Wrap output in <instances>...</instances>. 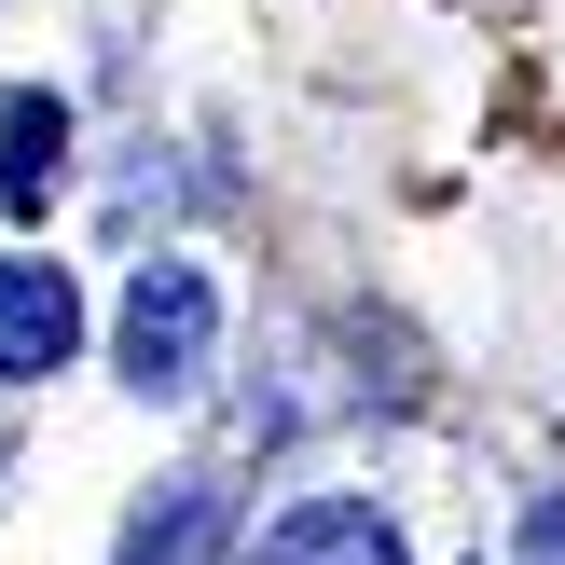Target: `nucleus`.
Returning a JSON list of instances; mask_svg holds the SVG:
<instances>
[{
  "label": "nucleus",
  "instance_id": "obj_5",
  "mask_svg": "<svg viewBox=\"0 0 565 565\" xmlns=\"http://www.w3.org/2000/svg\"><path fill=\"white\" fill-rule=\"evenodd\" d=\"M524 565H565V497H539V511H524Z\"/></svg>",
  "mask_w": 565,
  "mask_h": 565
},
{
  "label": "nucleus",
  "instance_id": "obj_1",
  "mask_svg": "<svg viewBox=\"0 0 565 565\" xmlns=\"http://www.w3.org/2000/svg\"><path fill=\"white\" fill-rule=\"evenodd\" d=\"M207 331H221V290H207L193 263H138V276H125L110 345H125V386H138V401H180V386L207 373Z\"/></svg>",
  "mask_w": 565,
  "mask_h": 565
},
{
  "label": "nucleus",
  "instance_id": "obj_3",
  "mask_svg": "<svg viewBox=\"0 0 565 565\" xmlns=\"http://www.w3.org/2000/svg\"><path fill=\"white\" fill-rule=\"evenodd\" d=\"M248 565H414V552H401V524H386L373 497H303Z\"/></svg>",
  "mask_w": 565,
  "mask_h": 565
},
{
  "label": "nucleus",
  "instance_id": "obj_4",
  "mask_svg": "<svg viewBox=\"0 0 565 565\" xmlns=\"http://www.w3.org/2000/svg\"><path fill=\"white\" fill-rule=\"evenodd\" d=\"M55 180H70V110H55L42 83H14V97H0V207L42 221Z\"/></svg>",
  "mask_w": 565,
  "mask_h": 565
},
{
  "label": "nucleus",
  "instance_id": "obj_2",
  "mask_svg": "<svg viewBox=\"0 0 565 565\" xmlns=\"http://www.w3.org/2000/svg\"><path fill=\"white\" fill-rule=\"evenodd\" d=\"M70 345H83V290L55 263H0V386L70 373Z\"/></svg>",
  "mask_w": 565,
  "mask_h": 565
}]
</instances>
